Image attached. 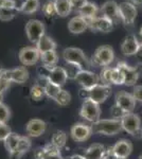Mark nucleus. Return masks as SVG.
<instances>
[{
  "label": "nucleus",
  "mask_w": 142,
  "mask_h": 159,
  "mask_svg": "<svg viewBox=\"0 0 142 159\" xmlns=\"http://www.w3.org/2000/svg\"><path fill=\"white\" fill-rule=\"evenodd\" d=\"M92 134L104 135V136H115L122 130L121 120L116 119H102L94 122L91 125Z\"/></svg>",
  "instance_id": "nucleus-1"
},
{
  "label": "nucleus",
  "mask_w": 142,
  "mask_h": 159,
  "mask_svg": "<svg viewBox=\"0 0 142 159\" xmlns=\"http://www.w3.org/2000/svg\"><path fill=\"white\" fill-rule=\"evenodd\" d=\"M113 60H115V52H113L112 47L108 45H103L97 48V50L94 51L91 58V63L95 67L98 66L107 67L112 63Z\"/></svg>",
  "instance_id": "nucleus-2"
},
{
  "label": "nucleus",
  "mask_w": 142,
  "mask_h": 159,
  "mask_svg": "<svg viewBox=\"0 0 142 159\" xmlns=\"http://www.w3.org/2000/svg\"><path fill=\"white\" fill-rule=\"evenodd\" d=\"M80 116L92 123L99 121L101 117L100 104L95 103L90 99L84 100L83 103H82L81 109H80Z\"/></svg>",
  "instance_id": "nucleus-3"
},
{
  "label": "nucleus",
  "mask_w": 142,
  "mask_h": 159,
  "mask_svg": "<svg viewBox=\"0 0 142 159\" xmlns=\"http://www.w3.org/2000/svg\"><path fill=\"white\" fill-rule=\"evenodd\" d=\"M63 58L66 63H73L84 67H90V63L85 53L80 48L69 47L63 51Z\"/></svg>",
  "instance_id": "nucleus-4"
},
{
  "label": "nucleus",
  "mask_w": 142,
  "mask_h": 159,
  "mask_svg": "<svg viewBox=\"0 0 142 159\" xmlns=\"http://www.w3.org/2000/svg\"><path fill=\"white\" fill-rule=\"evenodd\" d=\"M25 30L28 39L34 43H37L38 40L45 35V25L38 19L28 20Z\"/></svg>",
  "instance_id": "nucleus-5"
},
{
  "label": "nucleus",
  "mask_w": 142,
  "mask_h": 159,
  "mask_svg": "<svg viewBox=\"0 0 142 159\" xmlns=\"http://www.w3.org/2000/svg\"><path fill=\"white\" fill-rule=\"evenodd\" d=\"M122 129L131 136H138L141 129V119L137 114L128 112L121 119Z\"/></svg>",
  "instance_id": "nucleus-6"
},
{
  "label": "nucleus",
  "mask_w": 142,
  "mask_h": 159,
  "mask_svg": "<svg viewBox=\"0 0 142 159\" xmlns=\"http://www.w3.org/2000/svg\"><path fill=\"white\" fill-rule=\"evenodd\" d=\"M119 14H120V19L123 24L125 25H131L135 22L138 11L134 3L130 1H124L119 3Z\"/></svg>",
  "instance_id": "nucleus-7"
},
{
  "label": "nucleus",
  "mask_w": 142,
  "mask_h": 159,
  "mask_svg": "<svg viewBox=\"0 0 142 159\" xmlns=\"http://www.w3.org/2000/svg\"><path fill=\"white\" fill-rule=\"evenodd\" d=\"M112 94V87L105 84H98L88 89V99L92 100L98 104L104 103Z\"/></svg>",
  "instance_id": "nucleus-8"
},
{
  "label": "nucleus",
  "mask_w": 142,
  "mask_h": 159,
  "mask_svg": "<svg viewBox=\"0 0 142 159\" xmlns=\"http://www.w3.org/2000/svg\"><path fill=\"white\" fill-rule=\"evenodd\" d=\"M117 68L120 69V71L124 76V85L133 86L139 80L140 72H139L138 69L135 67H131L125 61H119L117 64Z\"/></svg>",
  "instance_id": "nucleus-9"
},
{
  "label": "nucleus",
  "mask_w": 142,
  "mask_h": 159,
  "mask_svg": "<svg viewBox=\"0 0 142 159\" xmlns=\"http://www.w3.org/2000/svg\"><path fill=\"white\" fill-rule=\"evenodd\" d=\"M18 57L24 66H32L40 60V53L36 47H25L20 49Z\"/></svg>",
  "instance_id": "nucleus-10"
},
{
  "label": "nucleus",
  "mask_w": 142,
  "mask_h": 159,
  "mask_svg": "<svg viewBox=\"0 0 142 159\" xmlns=\"http://www.w3.org/2000/svg\"><path fill=\"white\" fill-rule=\"evenodd\" d=\"M101 13L102 16L109 19L113 25L118 24L120 21V14H119V4L115 0H108L104 2L101 7Z\"/></svg>",
  "instance_id": "nucleus-11"
},
{
  "label": "nucleus",
  "mask_w": 142,
  "mask_h": 159,
  "mask_svg": "<svg viewBox=\"0 0 142 159\" xmlns=\"http://www.w3.org/2000/svg\"><path fill=\"white\" fill-rule=\"evenodd\" d=\"M70 136L76 142H84L92 136L91 126L84 123H76L74 125H72L70 129Z\"/></svg>",
  "instance_id": "nucleus-12"
},
{
  "label": "nucleus",
  "mask_w": 142,
  "mask_h": 159,
  "mask_svg": "<svg viewBox=\"0 0 142 159\" xmlns=\"http://www.w3.org/2000/svg\"><path fill=\"white\" fill-rule=\"evenodd\" d=\"M76 81L85 89H91L92 87L98 85L100 81V78L98 74L94 72L87 70V69H83L80 71V73L76 75Z\"/></svg>",
  "instance_id": "nucleus-13"
},
{
  "label": "nucleus",
  "mask_w": 142,
  "mask_h": 159,
  "mask_svg": "<svg viewBox=\"0 0 142 159\" xmlns=\"http://www.w3.org/2000/svg\"><path fill=\"white\" fill-rule=\"evenodd\" d=\"M136 100L131 93H128L124 90L117 92L116 94V104L121 107L125 112H133L136 106Z\"/></svg>",
  "instance_id": "nucleus-14"
},
{
  "label": "nucleus",
  "mask_w": 142,
  "mask_h": 159,
  "mask_svg": "<svg viewBox=\"0 0 142 159\" xmlns=\"http://www.w3.org/2000/svg\"><path fill=\"white\" fill-rule=\"evenodd\" d=\"M87 27L92 31H99V32L108 33L113 29V25L109 19L103 16H98L92 19H87Z\"/></svg>",
  "instance_id": "nucleus-15"
},
{
  "label": "nucleus",
  "mask_w": 142,
  "mask_h": 159,
  "mask_svg": "<svg viewBox=\"0 0 142 159\" xmlns=\"http://www.w3.org/2000/svg\"><path fill=\"white\" fill-rule=\"evenodd\" d=\"M47 129V123L42 119H32L25 125V132L30 137H40Z\"/></svg>",
  "instance_id": "nucleus-16"
},
{
  "label": "nucleus",
  "mask_w": 142,
  "mask_h": 159,
  "mask_svg": "<svg viewBox=\"0 0 142 159\" xmlns=\"http://www.w3.org/2000/svg\"><path fill=\"white\" fill-rule=\"evenodd\" d=\"M3 73L7 79L11 82L17 84H22L29 80V71L25 69V67L21 66V67H17L14 69H3Z\"/></svg>",
  "instance_id": "nucleus-17"
},
{
  "label": "nucleus",
  "mask_w": 142,
  "mask_h": 159,
  "mask_svg": "<svg viewBox=\"0 0 142 159\" xmlns=\"http://www.w3.org/2000/svg\"><path fill=\"white\" fill-rule=\"evenodd\" d=\"M139 46H140V43H139L138 38L136 37V35L128 34L121 43V52L125 56L136 55L137 51L139 49Z\"/></svg>",
  "instance_id": "nucleus-18"
},
{
  "label": "nucleus",
  "mask_w": 142,
  "mask_h": 159,
  "mask_svg": "<svg viewBox=\"0 0 142 159\" xmlns=\"http://www.w3.org/2000/svg\"><path fill=\"white\" fill-rule=\"evenodd\" d=\"M112 151L118 158H127L133 152V143L127 139H121L116 142Z\"/></svg>",
  "instance_id": "nucleus-19"
},
{
  "label": "nucleus",
  "mask_w": 142,
  "mask_h": 159,
  "mask_svg": "<svg viewBox=\"0 0 142 159\" xmlns=\"http://www.w3.org/2000/svg\"><path fill=\"white\" fill-rule=\"evenodd\" d=\"M48 80L51 83L62 87L63 85H65L68 78H67V74L64 67H57V66H55V67L51 68L50 71H49Z\"/></svg>",
  "instance_id": "nucleus-20"
},
{
  "label": "nucleus",
  "mask_w": 142,
  "mask_h": 159,
  "mask_svg": "<svg viewBox=\"0 0 142 159\" xmlns=\"http://www.w3.org/2000/svg\"><path fill=\"white\" fill-rule=\"evenodd\" d=\"M31 147H32V143H31V140L29 138L25 137V136H20L18 147L14 152L10 154V157H11V159H20L28 151H30Z\"/></svg>",
  "instance_id": "nucleus-21"
},
{
  "label": "nucleus",
  "mask_w": 142,
  "mask_h": 159,
  "mask_svg": "<svg viewBox=\"0 0 142 159\" xmlns=\"http://www.w3.org/2000/svg\"><path fill=\"white\" fill-rule=\"evenodd\" d=\"M87 29H88V27H87L86 20L81 16L72 17L68 22V30L72 34H81Z\"/></svg>",
  "instance_id": "nucleus-22"
},
{
  "label": "nucleus",
  "mask_w": 142,
  "mask_h": 159,
  "mask_svg": "<svg viewBox=\"0 0 142 159\" xmlns=\"http://www.w3.org/2000/svg\"><path fill=\"white\" fill-rule=\"evenodd\" d=\"M98 12H99V7L94 2L87 1L81 9L77 11L79 16L83 17L85 20L87 19H92L98 17Z\"/></svg>",
  "instance_id": "nucleus-23"
},
{
  "label": "nucleus",
  "mask_w": 142,
  "mask_h": 159,
  "mask_svg": "<svg viewBox=\"0 0 142 159\" xmlns=\"http://www.w3.org/2000/svg\"><path fill=\"white\" fill-rule=\"evenodd\" d=\"M106 148L103 144L100 143H94V144L90 145L85 152L84 158L85 159H102L105 154Z\"/></svg>",
  "instance_id": "nucleus-24"
},
{
  "label": "nucleus",
  "mask_w": 142,
  "mask_h": 159,
  "mask_svg": "<svg viewBox=\"0 0 142 159\" xmlns=\"http://www.w3.org/2000/svg\"><path fill=\"white\" fill-rule=\"evenodd\" d=\"M36 48L39 51V53H45L48 51H55L56 49V43L48 35H44L36 43Z\"/></svg>",
  "instance_id": "nucleus-25"
},
{
  "label": "nucleus",
  "mask_w": 142,
  "mask_h": 159,
  "mask_svg": "<svg viewBox=\"0 0 142 159\" xmlns=\"http://www.w3.org/2000/svg\"><path fill=\"white\" fill-rule=\"evenodd\" d=\"M56 14L59 17H67L72 12V7L70 6L69 0H54Z\"/></svg>",
  "instance_id": "nucleus-26"
},
{
  "label": "nucleus",
  "mask_w": 142,
  "mask_h": 159,
  "mask_svg": "<svg viewBox=\"0 0 142 159\" xmlns=\"http://www.w3.org/2000/svg\"><path fill=\"white\" fill-rule=\"evenodd\" d=\"M40 61L43 65L47 68H53L56 66L58 61V55L56 51H48V52L42 53L40 54Z\"/></svg>",
  "instance_id": "nucleus-27"
},
{
  "label": "nucleus",
  "mask_w": 142,
  "mask_h": 159,
  "mask_svg": "<svg viewBox=\"0 0 142 159\" xmlns=\"http://www.w3.org/2000/svg\"><path fill=\"white\" fill-rule=\"evenodd\" d=\"M42 159H65L62 156L61 151L56 147H54L52 143L43 147V158Z\"/></svg>",
  "instance_id": "nucleus-28"
},
{
  "label": "nucleus",
  "mask_w": 142,
  "mask_h": 159,
  "mask_svg": "<svg viewBox=\"0 0 142 159\" xmlns=\"http://www.w3.org/2000/svg\"><path fill=\"white\" fill-rule=\"evenodd\" d=\"M20 140V136L15 134V133H11L7 137L4 139V148L6 150L9 152V154H11L14 152L18 147V143Z\"/></svg>",
  "instance_id": "nucleus-29"
},
{
  "label": "nucleus",
  "mask_w": 142,
  "mask_h": 159,
  "mask_svg": "<svg viewBox=\"0 0 142 159\" xmlns=\"http://www.w3.org/2000/svg\"><path fill=\"white\" fill-rule=\"evenodd\" d=\"M40 2L39 0H27L21 6L19 7V10L24 14H33L39 9Z\"/></svg>",
  "instance_id": "nucleus-30"
},
{
  "label": "nucleus",
  "mask_w": 142,
  "mask_h": 159,
  "mask_svg": "<svg viewBox=\"0 0 142 159\" xmlns=\"http://www.w3.org/2000/svg\"><path fill=\"white\" fill-rule=\"evenodd\" d=\"M67 142V135L64 130H56L52 136V139H51V143L61 150L66 145Z\"/></svg>",
  "instance_id": "nucleus-31"
},
{
  "label": "nucleus",
  "mask_w": 142,
  "mask_h": 159,
  "mask_svg": "<svg viewBox=\"0 0 142 159\" xmlns=\"http://www.w3.org/2000/svg\"><path fill=\"white\" fill-rule=\"evenodd\" d=\"M67 74V78L70 80H76V75L80 73V71L83 70V67L77 64H73V63H66L65 67H64Z\"/></svg>",
  "instance_id": "nucleus-32"
},
{
  "label": "nucleus",
  "mask_w": 142,
  "mask_h": 159,
  "mask_svg": "<svg viewBox=\"0 0 142 159\" xmlns=\"http://www.w3.org/2000/svg\"><path fill=\"white\" fill-rule=\"evenodd\" d=\"M20 12L19 7L14 9H6V7H0V20L2 21H10Z\"/></svg>",
  "instance_id": "nucleus-33"
},
{
  "label": "nucleus",
  "mask_w": 142,
  "mask_h": 159,
  "mask_svg": "<svg viewBox=\"0 0 142 159\" xmlns=\"http://www.w3.org/2000/svg\"><path fill=\"white\" fill-rule=\"evenodd\" d=\"M42 11H43V14L45 15V17L48 19H53L55 16H57L54 2L51 1V0H48V1H46L45 3H44Z\"/></svg>",
  "instance_id": "nucleus-34"
},
{
  "label": "nucleus",
  "mask_w": 142,
  "mask_h": 159,
  "mask_svg": "<svg viewBox=\"0 0 142 159\" xmlns=\"http://www.w3.org/2000/svg\"><path fill=\"white\" fill-rule=\"evenodd\" d=\"M54 101H55L58 105H61V106H66V105H68L71 102L70 92L65 90V89H62V90L58 92L57 96L55 97Z\"/></svg>",
  "instance_id": "nucleus-35"
},
{
  "label": "nucleus",
  "mask_w": 142,
  "mask_h": 159,
  "mask_svg": "<svg viewBox=\"0 0 142 159\" xmlns=\"http://www.w3.org/2000/svg\"><path fill=\"white\" fill-rule=\"evenodd\" d=\"M45 96H46L45 88H44L43 86L38 85V84H35L34 86L31 87L30 97L33 101H40V100H42Z\"/></svg>",
  "instance_id": "nucleus-36"
},
{
  "label": "nucleus",
  "mask_w": 142,
  "mask_h": 159,
  "mask_svg": "<svg viewBox=\"0 0 142 159\" xmlns=\"http://www.w3.org/2000/svg\"><path fill=\"white\" fill-rule=\"evenodd\" d=\"M44 88H45L46 96H47L48 98L53 99V100L55 99V97L58 94V92L62 90V87L61 86L55 85V84L51 83V82H48Z\"/></svg>",
  "instance_id": "nucleus-37"
},
{
  "label": "nucleus",
  "mask_w": 142,
  "mask_h": 159,
  "mask_svg": "<svg viewBox=\"0 0 142 159\" xmlns=\"http://www.w3.org/2000/svg\"><path fill=\"white\" fill-rule=\"evenodd\" d=\"M112 84L115 85H124V76L120 69L117 67L112 68Z\"/></svg>",
  "instance_id": "nucleus-38"
},
{
  "label": "nucleus",
  "mask_w": 142,
  "mask_h": 159,
  "mask_svg": "<svg viewBox=\"0 0 142 159\" xmlns=\"http://www.w3.org/2000/svg\"><path fill=\"white\" fill-rule=\"evenodd\" d=\"M11 118V110L6 104L0 103V123H7Z\"/></svg>",
  "instance_id": "nucleus-39"
},
{
  "label": "nucleus",
  "mask_w": 142,
  "mask_h": 159,
  "mask_svg": "<svg viewBox=\"0 0 142 159\" xmlns=\"http://www.w3.org/2000/svg\"><path fill=\"white\" fill-rule=\"evenodd\" d=\"M100 79L103 82V84L110 86V84H112V68L108 67V66L103 68V70L101 71Z\"/></svg>",
  "instance_id": "nucleus-40"
},
{
  "label": "nucleus",
  "mask_w": 142,
  "mask_h": 159,
  "mask_svg": "<svg viewBox=\"0 0 142 159\" xmlns=\"http://www.w3.org/2000/svg\"><path fill=\"white\" fill-rule=\"evenodd\" d=\"M126 114H127V112H125L124 110L121 108V107H119L117 104L113 105L112 107V109H110V115H112V119H116V120H121Z\"/></svg>",
  "instance_id": "nucleus-41"
},
{
  "label": "nucleus",
  "mask_w": 142,
  "mask_h": 159,
  "mask_svg": "<svg viewBox=\"0 0 142 159\" xmlns=\"http://www.w3.org/2000/svg\"><path fill=\"white\" fill-rule=\"evenodd\" d=\"M11 83H12V82L10 81V80L7 79L6 75H4L3 69H2L1 72H0V92H1V93H4V92L9 89Z\"/></svg>",
  "instance_id": "nucleus-42"
},
{
  "label": "nucleus",
  "mask_w": 142,
  "mask_h": 159,
  "mask_svg": "<svg viewBox=\"0 0 142 159\" xmlns=\"http://www.w3.org/2000/svg\"><path fill=\"white\" fill-rule=\"evenodd\" d=\"M11 133V129L7 123H0V141H4Z\"/></svg>",
  "instance_id": "nucleus-43"
},
{
  "label": "nucleus",
  "mask_w": 142,
  "mask_h": 159,
  "mask_svg": "<svg viewBox=\"0 0 142 159\" xmlns=\"http://www.w3.org/2000/svg\"><path fill=\"white\" fill-rule=\"evenodd\" d=\"M72 11H79L82 7L87 2V0H69Z\"/></svg>",
  "instance_id": "nucleus-44"
},
{
  "label": "nucleus",
  "mask_w": 142,
  "mask_h": 159,
  "mask_svg": "<svg viewBox=\"0 0 142 159\" xmlns=\"http://www.w3.org/2000/svg\"><path fill=\"white\" fill-rule=\"evenodd\" d=\"M0 7H6V9L17 7L16 0H0Z\"/></svg>",
  "instance_id": "nucleus-45"
},
{
  "label": "nucleus",
  "mask_w": 142,
  "mask_h": 159,
  "mask_svg": "<svg viewBox=\"0 0 142 159\" xmlns=\"http://www.w3.org/2000/svg\"><path fill=\"white\" fill-rule=\"evenodd\" d=\"M131 94L134 96L136 101L142 102V86H135Z\"/></svg>",
  "instance_id": "nucleus-46"
},
{
  "label": "nucleus",
  "mask_w": 142,
  "mask_h": 159,
  "mask_svg": "<svg viewBox=\"0 0 142 159\" xmlns=\"http://www.w3.org/2000/svg\"><path fill=\"white\" fill-rule=\"evenodd\" d=\"M102 159H118V157L115 155V153H113L112 148H109L105 151V154H104V156H103Z\"/></svg>",
  "instance_id": "nucleus-47"
},
{
  "label": "nucleus",
  "mask_w": 142,
  "mask_h": 159,
  "mask_svg": "<svg viewBox=\"0 0 142 159\" xmlns=\"http://www.w3.org/2000/svg\"><path fill=\"white\" fill-rule=\"evenodd\" d=\"M136 56L138 57V60L142 63V43H140V46H139V49H138V51H137Z\"/></svg>",
  "instance_id": "nucleus-48"
},
{
  "label": "nucleus",
  "mask_w": 142,
  "mask_h": 159,
  "mask_svg": "<svg viewBox=\"0 0 142 159\" xmlns=\"http://www.w3.org/2000/svg\"><path fill=\"white\" fill-rule=\"evenodd\" d=\"M65 159H85L84 156H81V155H77V154H76V155H72V156H69V157H66Z\"/></svg>",
  "instance_id": "nucleus-49"
},
{
  "label": "nucleus",
  "mask_w": 142,
  "mask_h": 159,
  "mask_svg": "<svg viewBox=\"0 0 142 159\" xmlns=\"http://www.w3.org/2000/svg\"><path fill=\"white\" fill-rule=\"evenodd\" d=\"M134 2L137 4H141L142 3V0H134Z\"/></svg>",
  "instance_id": "nucleus-50"
},
{
  "label": "nucleus",
  "mask_w": 142,
  "mask_h": 159,
  "mask_svg": "<svg viewBox=\"0 0 142 159\" xmlns=\"http://www.w3.org/2000/svg\"><path fill=\"white\" fill-rule=\"evenodd\" d=\"M2 100H3V93L0 92V103H2Z\"/></svg>",
  "instance_id": "nucleus-51"
},
{
  "label": "nucleus",
  "mask_w": 142,
  "mask_h": 159,
  "mask_svg": "<svg viewBox=\"0 0 142 159\" xmlns=\"http://www.w3.org/2000/svg\"><path fill=\"white\" fill-rule=\"evenodd\" d=\"M139 34H140V37H141V39H142V27L140 28V31H139Z\"/></svg>",
  "instance_id": "nucleus-52"
},
{
  "label": "nucleus",
  "mask_w": 142,
  "mask_h": 159,
  "mask_svg": "<svg viewBox=\"0 0 142 159\" xmlns=\"http://www.w3.org/2000/svg\"><path fill=\"white\" fill-rule=\"evenodd\" d=\"M19 1L21 2V3H24V2H25V1H27V0H19Z\"/></svg>",
  "instance_id": "nucleus-53"
},
{
  "label": "nucleus",
  "mask_w": 142,
  "mask_h": 159,
  "mask_svg": "<svg viewBox=\"0 0 142 159\" xmlns=\"http://www.w3.org/2000/svg\"><path fill=\"white\" fill-rule=\"evenodd\" d=\"M138 159H142V155H140V156H139V158Z\"/></svg>",
  "instance_id": "nucleus-54"
},
{
  "label": "nucleus",
  "mask_w": 142,
  "mask_h": 159,
  "mask_svg": "<svg viewBox=\"0 0 142 159\" xmlns=\"http://www.w3.org/2000/svg\"><path fill=\"white\" fill-rule=\"evenodd\" d=\"M1 70H2V67H1V66H0V72H1Z\"/></svg>",
  "instance_id": "nucleus-55"
},
{
  "label": "nucleus",
  "mask_w": 142,
  "mask_h": 159,
  "mask_svg": "<svg viewBox=\"0 0 142 159\" xmlns=\"http://www.w3.org/2000/svg\"><path fill=\"white\" fill-rule=\"evenodd\" d=\"M118 159H127V158H118Z\"/></svg>",
  "instance_id": "nucleus-56"
},
{
  "label": "nucleus",
  "mask_w": 142,
  "mask_h": 159,
  "mask_svg": "<svg viewBox=\"0 0 142 159\" xmlns=\"http://www.w3.org/2000/svg\"><path fill=\"white\" fill-rule=\"evenodd\" d=\"M141 115H142V110H141Z\"/></svg>",
  "instance_id": "nucleus-57"
},
{
  "label": "nucleus",
  "mask_w": 142,
  "mask_h": 159,
  "mask_svg": "<svg viewBox=\"0 0 142 159\" xmlns=\"http://www.w3.org/2000/svg\"><path fill=\"white\" fill-rule=\"evenodd\" d=\"M51 1H54V0H51Z\"/></svg>",
  "instance_id": "nucleus-58"
},
{
  "label": "nucleus",
  "mask_w": 142,
  "mask_h": 159,
  "mask_svg": "<svg viewBox=\"0 0 142 159\" xmlns=\"http://www.w3.org/2000/svg\"><path fill=\"white\" fill-rule=\"evenodd\" d=\"M133 1H134V0H133Z\"/></svg>",
  "instance_id": "nucleus-59"
}]
</instances>
